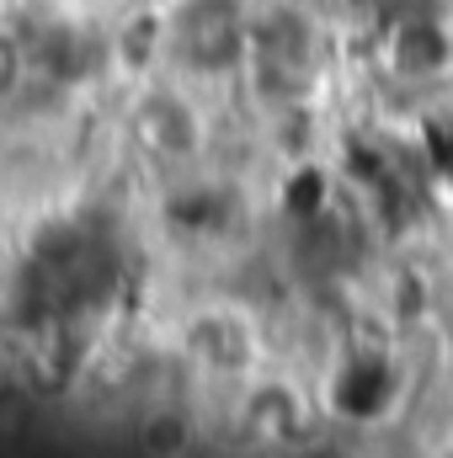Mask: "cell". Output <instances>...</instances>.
Instances as JSON below:
<instances>
[{
  "label": "cell",
  "instance_id": "2",
  "mask_svg": "<svg viewBox=\"0 0 453 458\" xmlns=\"http://www.w3.org/2000/svg\"><path fill=\"white\" fill-rule=\"evenodd\" d=\"M406 394V368L389 346H352L341 352L331 378H326V405L337 411L341 421H384Z\"/></svg>",
  "mask_w": 453,
  "mask_h": 458
},
{
  "label": "cell",
  "instance_id": "8",
  "mask_svg": "<svg viewBox=\"0 0 453 458\" xmlns=\"http://www.w3.org/2000/svg\"><path fill=\"white\" fill-rule=\"evenodd\" d=\"M352 5H373V0H352Z\"/></svg>",
  "mask_w": 453,
  "mask_h": 458
},
{
  "label": "cell",
  "instance_id": "5",
  "mask_svg": "<svg viewBox=\"0 0 453 458\" xmlns=\"http://www.w3.org/2000/svg\"><path fill=\"white\" fill-rule=\"evenodd\" d=\"M304 427V405L288 384H261L251 400H245V432L261 437V443H288L299 437Z\"/></svg>",
  "mask_w": 453,
  "mask_h": 458
},
{
  "label": "cell",
  "instance_id": "6",
  "mask_svg": "<svg viewBox=\"0 0 453 458\" xmlns=\"http://www.w3.org/2000/svg\"><path fill=\"white\" fill-rule=\"evenodd\" d=\"M144 144H155L160 155H187L198 149V113L176 97H155L144 107Z\"/></svg>",
  "mask_w": 453,
  "mask_h": 458
},
{
  "label": "cell",
  "instance_id": "1",
  "mask_svg": "<svg viewBox=\"0 0 453 458\" xmlns=\"http://www.w3.org/2000/svg\"><path fill=\"white\" fill-rule=\"evenodd\" d=\"M171 54L192 75H225L251 54V27L240 0H182L166 21Z\"/></svg>",
  "mask_w": 453,
  "mask_h": 458
},
{
  "label": "cell",
  "instance_id": "7",
  "mask_svg": "<svg viewBox=\"0 0 453 458\" xmlns=\"http://www.w3.org/2000/svg\"><path fill=\"white\" fill-rule=\"evenodd\" d=\"M422 160L432 171V182H443L453 192V107H438L422 123Z\"/></svg>",
  "mask_w": 453,
  "mask_h": 458
},
{
  "label": "cell",
  "instance_id": "3",
  "mask_svg": "<svg viewBox=\"0 0 453 458\" xmlns=\"http://www.w3.org/2000/svg\"><path fill=\"white\" fill-rule=\"evenodd\" d=\"M187 352L209 368H240L251 357V326L235 310H203L198 320H187Z\"/></svg>",
  "mask_w": 453,
  "mask_h": 458
},
{
  "label": "cell",
  "instance_id": "4",
  "mask_svg": "<svg viewBox=\"0 0 453 458\" xmlns=\"http://www.w3.org/2000/svg\"><path fill=\"white\" fill-rule=\"evenodd\" d=\"M395 64L406 75H443L453 64V38L432 16H406L395 27Z\"/></svg>",
  "mask_w": 453,
  "mask_h": 458
}]
</instances>
